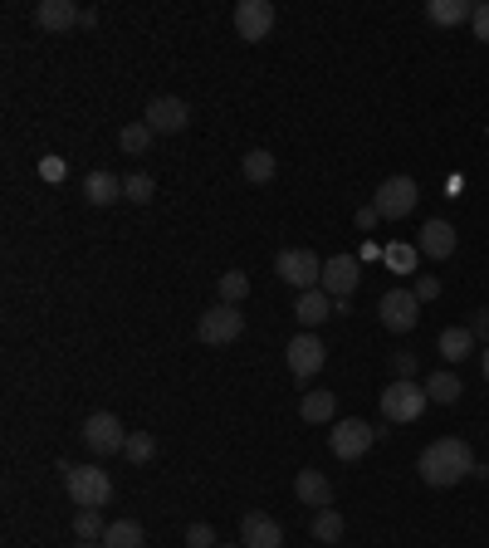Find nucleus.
I'll return each mask as SVG.
<instances>
[{"instance_id": "28", "label": "nucleus", "mask_w": 489, "mask_h": 548, "mask_svg": "<svg viewBox=\"0 0 489 548\" xmlns=\"http://www.w3.org/2000/svg\"><path fill=\"white\" fill-rule=\"evenodd\" d=\"M74 534H79V544L103 539V534H108V529H103V514H98V509H79V514H74Z\"/></svg>"}, {"instance_id": "34", "label": "nucleus", "mask_w": 489, "mask_h": 548, "mask_svg": "<svg viewBox=\"0 0 489 548\" xmlns=\"http://www.w3.org/2000/svg\"><path fill=\"white\" fill-rule=\"evenodd\" d=\"M186 548H216V529L211 524H191L186 529Z\"/></svg>"}, {"instance_id": "1", "label": "nucleus", "mask_w": 489, "mask_h": 548, "mask_svg": "<svg viewBox=\"0 0 489 548\" xmlns=\"http://www.w3.org/2000/svg\"><path fill=\"white\" fill-rule=\"evenodd\" d=\"M475 451L460 441V436H441V441H431L421 460H416V470H421V480L431 485V490H450V485H460L465 475H475Z\"/></svg>"}, {"instance_id": "12", "label": "nucleus", "mask_w": 489, "mask_h": 548, "mask_svg": "<svg viewBox=\"0 0 489 548\" xmlns=\"http://www.w3.org/2000/svg\"><path fill=\"white\" fill-rule=\"evenodd\" d=\"M274 5L269 0H240L235 5V35L245 40V45H260V40H269V30H274Z\"/></svg>"}, {"instance_id": "19", "label": "nucleus", "mask_w": 489, "mask_h": 548, "mask_svg": "<svg viewBox=\"0 0 489 548\" xmlns=\"http://www.w3.org/2000/svg\"><path fill=\"white\" fill-rule=\"evenodd\" d=\"M84 201H89V206H118V201H123V177H113V172H89V177H84Z\"/></svg>"}, {"instance_id": "16", "label": "nucleus", "mask_w": 489, "mask_h": 548, "mask_svg": "<svg viewBox=\"0 0 489 548\" xmlns=\"http://www.w3.org/2000/svg\"><path fill=\"white\" fill-rule=\"evenodd\" d=\"M455 245H460V240H455V226L441 221V216H436V221H426V226H421V240H416V250H421L426 260H450V255H455Z\"/></svg>"}, {"instance_id": "42", "label": "nucleus", "mask_w": 489, "mask_h": 548, "mask_svg": "<svg viewBox=\"0 0 489 548\" xmlns=\"http://www.w3.org/2000/svg\"><path fill=\"white\" fill-rule=\"evenodd\" d=\"M216 548H221V544H216Z\"/></svg>"}, {"instance_id": "25", "label": "nucleus", "mask_w": 489, "mask_h": 548, "mask_svg": "<svg viewBox=\"0 0 489 548\" xmlns=\"http://www.w3.org/2000/svg\"><path fill=\"white\" fill-rule=\"evenodd\" d=\"M240 172H245V182H255V186L274 182V152H265V147H255V152H245V162H240Z\"/></svg>"}, {"instance_id": "21", "label": "nucleus", "mask_w": 489, "mask_h": 548, "mask_svg": "<svg viewBox=\"0 0 489 548\" xmlns=\"http://www.w3.org/2000/svg\"><path fill=\"white\" fill-rule=\"evenodd\" d=\"M475 15V0H431L426 5V20L431 25H465Z\"/></svg>"}, {"instance_id": "11", "label": "nucleus", "mask_w": 489, "mask_h": 548, "mask_svg": "<svg viewBox=\"0 0 489 548\" xmlns=\"http://www.w3.org/2000/svg\"><path fill=\"white\" fill-rule=\"evenodd\" d=\"M284 358H289V372H294L299 382H309V377H318V372H323V363H328V348H323V338H318V333H304V328H299V338H289Z\"/></svg>"}, {"instance_id": "33", "label": "nucleus", "mask_w": 489, "mask_h": 548, "mask_svg": "<svg viewBox=\"0 0 489 548\" xmlns=\"http://www.w3.org/2000/svg\"><path fill=\"white\" fill-rule=\"evenodd\" d=\"M470 30H475V40L489 45V0H475V15H470Z\"/></svg>"}, {"instance_id": "10", "label": "nucleus", "mask_w": 489, "mask_h": 548, "mask_svg": "<svg viewBox=\"0 0 489 548\" xmlns=\"http://www.w3.org/2000/svg\"><path fill=\"white\" fill-rule=\"evenodd\" d=\"M142 123H147V128H152L157 137L181 133V128L191 123V108H186V98H177V93H157V98H147V113H142Z\"/></svg>"}, {"instance_id": "36", "label": "nucleus", "mask_w": 489, "mask_h": 548, "mask_svg": "<svg viewBox=\"0 0 489 548\" xmlns=\"http://www.w3.org/2000/svg\"><path fill=\"white\" fill-rule=\"evenodd\" d=\"M470 333H475V343H485V348H489V309H475V319H470Z\"/></svg>"}, {"instance_id": "39", "label": "nucleus", "mask_w": 489, "mask_h": 548, "mask_svg": "<svg viewBox=\"0 0 489 548\" xmlns=\"http://www.w3.org/2000/svg\"><path fill=\"white\" fill-rule=\"evenodd\" d=\"M377 221H382V216H377L372 206H367V211H357V230H372V226H377Z\"/></svg>"}, {"instance_id": "41", "label": "nucleus", "mask_w": 489, "mask_h": 548, "mask_svg": "<svg viewBox=\"0 0 489 548\" xmlns=\"http://www.w3.org/2000/svg\"><path fill=\"white\" fill-rule=\"evenodd\" d=\"M79 548H103V544H79Z\"/></svg>"}, {"instance_id": "17", "label": "nucleus", "mask_w": 489, "mask_h": 548, "mask_svg": "<svg viewBox=\"0 0 489 548\" xmlns=\"http://www.w3.org/2000/svg\"><path fill=\"white\" fill-rule=\"evenodd\" d=\"M294 495L309 504V509H333V480L323 470H299L294 475Z\"/></svg>"}, {"instance_id": "37", "label": "nucleus", "mask_w": 489, "mask_h": 548, "mask_svg": "<svg viewBox=\"0 0 489 548\" xmlns=\"http://www.w3.org/2000/svg\"><path fill=\"white\" fill-rule=\"evenodd\" d=\"M40 177H45V182H64V162H59V157H45V162H40Z\"/></svg>"}, {"instance_id": "29", "label": "nucleus", "mask_w": 489, "mask_h": 548, "mask_svg": "<svg viewBox=\"0 0 489 548\" xmlns=\"http://www.w3.org/2000/svg\"><path fill=\"white\" fill-rule=\"evenodd\" d=\"M250 294V274L245 270H225L221 274V304H240Z\"/></svg>"}, {"instance_id": "35", "label": "nucleus", "mask_w": 489, "mask_h": 548, "mask_svg": "<svg viewBox=\"0 0 489 548\" xmlns=\"http://www.w3.org/2000/svg\"><path fill=\"white\" fill-rule=\"evenodd\" d=\"M411 294H416V299H421V304H426V299H436V294H441V279H436V274H421V279H416V289H411Z\"/></svg>"}, {"instance_id": "2", "label": "nucleus", "mask_w": 489, "mask_h": 548, "mask_svg": "<svg viewBox=\"0 0 489 548\" xmlns=\"http://www.w3.org/2000/svg\"><path fill=\"white\" fill-rule=\"evenodd\" d=\"M59 475H64V490H69V500L79 504V509H103V504L113 500V480H108V470H98V465L59 460Z\"/></svg>"}, {"instance_id": "23", "label": "nucleus", "mask_w": 489, "mask_h": 548, "mask_svg": "<svg viewBox=\"0 0 489 548\" xmlns=\"http://www.w3.org/2000/svg\"><path fill=\"white\" fill-rule=\"evenodd\" d=\"M142 544H147V534H142L137 519H113L108 534H103V548H142Z\"/></svg>"}, {"instance_id": "9", "label": "nucleus", "mask_w": 489, "mask_h": 548, "mask_svg": "<svg viewBox=\"0 0 489 548\" xmlns=\"http://www.w3.org/2000/svg\"><path fill=\"white\" fill-rule=\"evenodd\" d=\"M377 319L387 333H411L416 319H421V299L411 294V289H387L382 299H377Z\"/></svg>"}, {"instance_id": "20", "label": "nucleus", "mask_w": 489, "mask_h": 548, "mask_svg": "<svg viewBox=\"0 0 489 548\" xmlns=\"http://www.w3.org/2000/svg\"><path fill=\"white\" fill-rule=\"evenodd\" d=\"M436 353H441L445 363H465V358L475 353V333H470V328H441Z\"/></svg>"}, {"instance_id": "5", "label": "nucleus", "mask_w": 489, "mask_h": 548, "mask_svg": "<svg viewBox=\"0 0 489 548\" xmlns=\"http://www.w3.org/2000/svg\"><path fill=\"white\" fill-rule=\"evenodd\" d=\"M416 196H421V186L411 182V177H387V182L377 186V196H372V211L382 221H406L416 211Z\"/></svg>"}, {"instance_id": "8", "label": "nucleus", "mask_w": 489, "mask_h": 548, "mask_svg": "<svg viewBox=\"0 0 489 548\" xmlns=\"http://www.w3.org/2000/svg\"><path fill=\"white\" fill-rule=\"evenodd\" d=\"M372 441H377V431H372L362 416H348V421H338V426L328 431V451L338 460H362L372 451Z\"/></svg>"}, {"instance_id": "32", "label": "nucleus", "mask_w": 489, "mask_h": 548, "mask_svg": "<svg viewBox=\"0 0 489 548\" xmlns=\"http://www.w3.org/2000/svg\"><path fill=\"white\" fill-rule=\"evenodd\" d=\"M416 255H421L416 245H387V250H382V260H387V265H392L397 274H411V270H416Z\"/></svg>"}, {"instance_id": "4", "label": "nucleus", "mask_w": 489, "mask_h": 548, "mask_svg": "<svg viewBox=\"0 0 489 548\" xmlns=\"http://www.w3.org/2000/svg\"><path fill=\"white\" fill-rule=\"evenodd\" d=\"M274 274L284 279V284H294L299 294H309L323 284V260L313 255V250H279L274 255Z\"/></svg>"}, {"instance_id": "31", "label": "nucleus", "mask_w": 489, "mask_h": 548, "mask_svg": "<svg viewBox=\"0 0 489 548\" xmlns=\"http://www.w3.org/2000/svg\"><path fill=\"white\" fill-rule=\"evenodd\" d=\"M152 191H157V186H152V177H147V172H133V177H123V201H137V206H147V201H152Z\"/></svg>"}, {"instance_id": "18", "label": "nucleus", "mask_w": 489, "mask_h": 548, "mask_svg": "<svg viewBox=\"0 0 489 548\" xmlns=\"http://www.w3.org/2000/svg\"><path fill=\"white\" fill-rule=\"evenodd\" d=\"M294 319H299V328H304V333H313L323 319H333V299H328L323 289L299 294V299H294Z\"/></svg>"}, {"instance_id": "26", "label": "nucleus", "mask_w": 489, "mask_h": 548, "mask_svg": "<svg viewBox=\"0 0 489 548\" xmlns=\"http://www.w3.org/2000/svg\"><path fill=\"white\" fill-rule=\"evenodd\" d=\"M343 529H348V524H343V514H338V509H318L309 534L318 539V544H338V539H343Z\"/></svg>"}, {"instance_id": "3", "label": "nucleus", "mask_w": 489, "mask_h": 548, "mask_svg": "<svg viewBox=\"0 0 489 548\" xmlns=\"http://www.w3.org/2000/svg\"><path fill=\"white\" fill-rule=\"evenodd\" d=\"M431 407V397H426V382H416V377H397V382H387L382 387V416L387 421H421V411Z\"/></svg>"}, {"instance_id": "7", "label": "nucleus", "mask_w": 489, "mask_h": 548, "mask_svg": "<svg viewBox=\"0 0 489 548\" xmlns=\"http://www.w3.org/2000/svg\"><path fill=\"white\" fill-rule=\"evenodd\" d=\"M196 333H201V343H211V348L235 343V338L245 333V314H240V304H216V309H206L201 323H196Z\"/></svg>"}, {"instance_id": "15", "label": "nucleus", "mask_w": 489, "mask_h": 548, "mask_svg": "<svg viewBox=\"0 0 489 548\" xmlns=\"http://www.w3.org/2000/svg\"><path fill=\"white\" fill-rule=\"evenodd\" d=\"M35 25L49 30V35H59V30L84 25V10H79L74 0H40V5H35Z\"/></svg>"}, {"instance_id": "24", "label": "nucleus", "mask_w": 489, "mask_h": 548, "mask_svg": "<svg viewBox=\"0 0 489 548\" xmlns=\"http://www.w3.org/2000/svg\"><path fill=\"white\" fill-rule=\"evenodd\" d=\"M333 411H338V397H333V392H304V402H299V416L313 421V426L333 421Z\"/></svg>"}, {"instance_id": "38", "label": "nucleus", "mask_w": 489, "mask_h": 548, "mask_svg": "<svg viewBox=\"0 0 489 548\" xmlns=\"http://www.w3.org/2000/svg\"><path fill=\"white\" fill-rule=\"evenodd\" d=\"M392 372H397V377H416V358H411V353H397V358H392Z\"/></svg>"}, {"instance_id": "27", "label": "nucleus", "mask_w": 489, "mask_h": 548, "mask_svg": "<svg viewBox=\"0 0 489 548\" xmlns=\"http://www.w3.org/2000/svg\"><path fill=\"white\" fill-rule=\"evenodd\" d=\"M152 128H147V123H128V128H123V133H118V147H123V152H128V157H137V152H147V147H152Z\"/></svg>"}, {"instance_id": "14", "label": "nucleus", "mask_w": 489, "mask_h": 548, "mask_svg": "<svg viewBox=\"0 0 489 548\" xmlns=\"http://www.w3.org/2000/svg\"><path fill=\"white\" fill-rule=\"evenodd\" d=\"M240 548H284V529H279V519H269V514H245L240 519Z\"/></svg>"}, {"instance_id": "40", "label": "nucleus", "mask_w": 489, "mask_h": 548, "mask_svg": "<svg viewBox=\"0 0 489 548\" xmlns=\"http://www.w3.org/2000/svg\"><path fill=\"white\" fill-rule=\"evenodd\" d=\"M480 358H485V377H489V348H485V353H480Z\"/></svg>"}, {"instance_id": "22", "label": "nucleus", "mask_w": 489, "mask_h": 548, "mask_svg": "<svg viewBox=\"0 0 489 548\" xmlns=\"http://www.w3.org/2000/svg\"><path fill=\"white\" fill-rule=\"evenodd\" d=\"M426 397L441 402V407H455V402L465 397V382H460L455 372H431V377H426Z\"/></svg>"}, {"instance_id": "13", "label": "nucleus", "mask_w": 489, "mask_h": 548, "mask_svg": "<svg viewBox=\"0 0 489 548\" xmlns=\"http://www.w3.org/2000/svg\"><path fill=\"white\" fill-rule=\"evenodd\" d=\"M357 279H362V260H357V255H333V260H323V284H318V289H323L333 304H343L357 289Z\"/></svg>"}, {"instance_id": "6", "label": "nucleus", "mask_w": 489, "mask_h": 548, "mask_svg": "<svg viewBox=\"0 0 489 548\" xmlns=\"http://www.w3.org/2000/svg\"><path fill=\"white\" fill-rule=\"evenodd\" d=\"M84 446H89L93 456H123L128 431H123V421L113 411H93L89 421H84Z\"/></svg>"}, {"instance_id": "30", "label": "nucleus", "mask_w": 489, "mask_h": 548, "mask_svg": "<svg viewBox=\"0 0 489 548\" xmlns=\"http://www.w3.org/2000/svg\"><path fill=\"white\" fill-rule=\"evenodd\" d=\"M123 456L133 460V465H147V460L157 456V441H152L147 431H128V446H123Z\"/></svg>"}]
</instances>
